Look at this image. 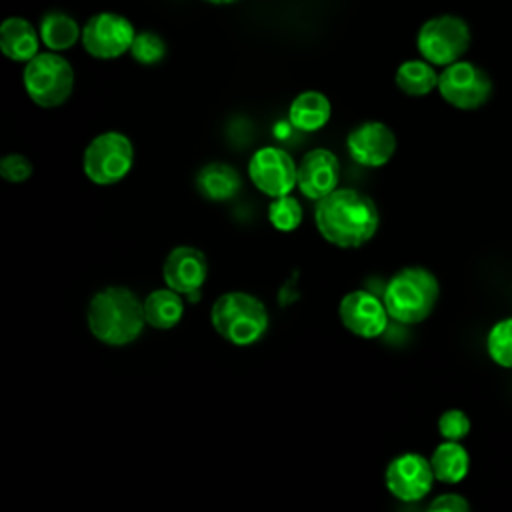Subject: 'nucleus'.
<instances>
[{"instance_id": "nucleus-2", "label": "nucleus", "mask_w": 512, "mask_h": 512, "mask_svg": "<svg viewBox=\"0 0 512 512\" xmlns=\"http://www.w3.org/2000/svg\"><path fill=\"white\" fill-rule=\"evenodd\" d=\"M144 324V302L126 286H106L90 298L88 328L96 340L108 346L134 342Z\"/></svg>"}, {"instance_id": "nucleus-25", "label": "nucleus", "mask_w": 512, "mask_h": 512, "mask_svg": "<svg viewBox=\"0 0 512 512\" xmlns=\"http://www.w3.org/2000/svg\"><path fill=\"white\" fill-rule=\"evenodd\" d=\"M130 54L136 62H140L144 66H152V64H158L166 56V44H164L162 36H158L152 30L136 32L134 42L130 46Z\"/></svg>"}, {"instance_id": "nucleus-8", "label": "nucleus", "mask_w": 512, "mask_h": 512, "mask_svg": "<svg viewBox=\"0 0 512 512\" xmlns=\"http://www.w3.org/2000/svg\"><path fill=\"white\" fill-rule=\"evenodd\" d=\"M444 102L458 110L482 108L494 90L490 74L474 62L456 60L438 76V88Z\"/></svg>"}, {"instance_id": "nucleus-21", "label": "nucleus", "mask_w": 512, "mask_h": 512, "mask_svg": "<svg viewBox=\"0 0 512 512\" xmlns=\"http://www.w3.org/2000/svg\"><path fill=\"white\" fill-rule=\"evenodd\" d=\"M38 32H40L42 44L52 52L68 50L82 38V30L78 22L70 14L58 12V10H52L42 16Z\"/></svg>"}, {"instance_id": "nucleus-20", "label": "nucleus", "mask_w": 512, "mask_h": 512, "mask_svg": "<svg viewBox=\"0 0 512 512\" xmlns=\"http://www.w3.org/2000/svg\"><path fill=\"white\" fill-rule=\"evenodd\" d=\"M184 314V302L180 292L172 288H158L150 292L144 300V316L146 324L156 330L174 328Z\"/></svg>"}, {"instance_id": "nucleus-12", "label": "nucleus", "mask_w": 512, "mask_h": 512, "mask_svg": "<svg viewBox=\"0 0 512 512\" xmlns=\"http://www.w3.org/2000/svg\"><path fill=\"white\" fill-rule=\"evenodd\" d=\"M340 320L346 330L360 338H378L388 326V310L384 300L368 290L348 292L338 306Z\"/></svg>"}, {"instance_id": "nucleus-13", "label": "nucleus", "mask_w": 512, "mask_h": 512, "mask_svg": "<svg viewBox=\"0 0 512 512\" xmlns=\"http://www.w3.org/2000/svg\"><path fill=\"white\" fill-rule=\"evenodd\" d=\"M346 146L350 156L368 168L384 166L394 150H396V136L394 132L378 120L358 124L346 138Z\"/></svg>"}, {"instance_id": "nucleus-17", "label": "nucleus", "mask_w": 512, "mask_h": 512, "mask_svg": "<svg viewBox=\"0 0 512 512\" xmlns=\"http://www.w3.org/2000/svg\"><path fill=\"white\" fill-rule=\"evenodd\" d=\"M330 114V100L318 90L300 92L288 108V120L300 132H316L324 128L330 120Z\"/></svg>"}, {"instance_id": "nucleus-24", "label": "nucleus", "mask_w": 512, "mask_h": 512, "mask_svg": "<svg viewBox=\"0 0 512 512\" xmlns=\"http://www.w3.org/2000/svg\"><path fill=\"white\" fill-rule=\"evenodd\" d=\"M268 220L270 224L280 230V232H292L300 226L302 222V206L300 202L286 194V196H278L272 200V204L268 206Z\"/></svg>"}, {"instance_id": "nucleus-27", "label": "nucleus", "mask_w": 512, "mask_h": 512, "mask_svg": "<svg viewBox=\"0 0 512 512\" xmlns=\"http://www.w3.org/2000/svg\"><path fill=\"white\" fill-rule=\"evenodd\" d=\"M34 172L32 162L24 154H6L0 160V176L6 182H26Z\"/></svg>"}, {"instance_id": "nucleus-1", "label": "nucleus", "mask_w": 512, "mask_h": 512, "mask_svg": "<svg viewBox=\"0 0 512 512\" xmlns=\"http://www.w3.org/2000/svg\"><path fill=\"white\" fill-rule=\"evenodd\" d=\"M314 222L326 242L338 248H358L376 234L380 214L370 196L350 188H336L318 200Z\"/></svg>"}, {"instance_id": "nucleus-7", "label": "nucleus", "mask_w": 512, "mask_h": 512, "mask_svg": "<svg viewBox=\"0 0 512 512\" xmlns=\"http://www.w3.org/2000/svg\"><path fill=\"white\" fill-rule=\"evenodd\" d=\"M134 164V148L126 134L110 130L90 140L82 156V168L90 182L110 186L128 176Z\"/></svg>"}, {"instance_id": "nucleus-3", "label": "nucleus", "mask_w": 512, "mask_h": 512, "mask_svg": "<svg viewBox=\"0 0 512 512\" xmlns=\"http://www.w3.org/2000/svg\"><path fill=\"white\" fill-rule=\"evenodd\" d=\"M438 296V278L428 268L406 266L388 280L382 300L392 320L400 324H420L436 308Z\"/></svg>"}, {"instance_id": "nucleus-29", "label": "nucleus", "mask_w": 512, "mask_h": 512, "mask_svg": "<svg viewBox=\"0 0 512 512\" xmlns=\"http://www.w3.org/2000/svg\"><path fill=\"white\" fill-rule=\"evenodd\" d=\"M204 2L216 4V6H226V4H234V2H238V0H204Z\"/></svg>"}, {"instance_id": "nucleus-18", "label": "nucleus", "mask_w": 512, "mask_h": 512, "mask_svg": "<svg viewBox=\"0 0 512 512\" xmlns=\"http://www.w3.org/2000/svg\"><path fill=\"white\" fill-rule=\"evenodd\" d=\"M240 186V174L224 162H210L202 166V170L196 174L198 192L214 202H222L236 196Z\"/></svg>"}, {"instance_id": "nucleus-10", "label": "nucleus", "mask_w": 512, "mask_h": 512, "mask_svg": "<svg viewBox=\"0 0 512 512\" xmlns=\"http://www.w3.org/2000/svg\"><path fill=\"white\" fill-rule=\"evenodd\" d=\"M298 164L278 146H264L256 150L248 162V176L252 184L266 196L278 198L292 192L296 186Z\"/></svg>"}, {"instance_id": "nucleus-4", "label": "nucleus", "mask_w": 512, "mask_h": 512, "mask_svg": "<svg viewBox=\"0 0 512 512\" xmlns=\"http://www.w3.org/2000/svg\"><path fill=\"white\" fill-rule=\"evenodd\" d=\"M214 330L236 346L258 342L268 330V310L260 298L248 292H226L218 296L210 310Z\"/></svg>"}, {"instance_id": "nucleus-22", "label": "nucleus", "mask_w": 512, "mask_h": 512, "mask_svg": "<svg viewBox=\"0 0 512 512\" xmlns=\"http://www.w3.org/2000/svg\"><path fill=\"white\" fill-rule=\"evenodd\" d=\"M438 72L434 64L424 58L406 60L396 68L394 82L406 96H426L438 88Z\"/></svg>"}, {"instance_id": "nucleus-23", "label": "nucleus", "mask_w": 512, "mask_h": 512, "mask_svg": "<svg viewBox=\"0 0 512 512\" xmlns=\"http://www.w3.org/2000/svg\"><path fill=\"white\" fill-rule=\"evenodd\" d=\"M486 352L502 368H512V316L492 324L486 334Z\"/></svg>"}, {"instance_id": "nucleus-5", "label": "nucleus", "mask_w": 512, "mask_h": 512, "mask_svg": "<svg viewBox=\"0 0 512 512\" xmlns=\"http://www.w3.org/2000/svg\"><path fill=\"white\" fill-rule=\"evenodd\" d=\"M22 82L30 100L42 108L62 106L74 88V70L58 52H38L26 62Z\"/></svg>"}, {"instance_id": "nucleus-28", "label": "nucleus", "mask_w": 512, "mask_h": 512, "mask_svg": "<svg viewBox=\"0 0 512 512\" xmlns=\"http://www.w3.org/2000/svg\"><path fill=\"white\" fill-rule=\"evenodd\" d=\"M428 510H434V512H468L470 510V502L460 496V494H440L436 496L430 504H428Z\"/></svg>"}, {"instance_id": "nucleus-26", "label": "nucleus", "mask_w": 512, "mask_h": 512, "mask_svg": "<svg viewBox=\"0 0 512 512\" xmlns=\"http://www.w3.org/2000/svg\"><path fill=\"white\" fill-rule=\"evenodd\" d=\"M472 428V422L468 418V414L460 408H450V410H444L438 418V432L444 440H456L460 442L462 438L468 436Z\"/></svg>"}, {"instance_id": "nucleus-6", "label": "nucleus", "mask_w": 512, "mask_h": 512, "mask_svg": "<svg viewBox=\"0 0 512 512\" xmlns=\"http://www.w3.org/2000/svg\"><path fill=\"white\" fill-rule=\"evenodd\" d=\"M472 42L470 26L456 14H438L428 18L418 34L416 48L424 60L434 66H448L468 52Z\"/></svg>"}, {"instance_id": "nucleus-14", "label": "nucleus", "mask_w": 512, "mask_h": 512, "mask_svg": "<svg viewBox=\"0 0 512 512\" xmlns=\"http://www.w3.org/2000/svg\"><path fill=\"white\" fill-rule=\"evenodd\" d=\"M162 278L168 288L192 296L208 278V260L194 246H176L164 260Z\"/></svg>"}, {"instance_id": "nucleus-15", "label": "nucleus", "mask_w": 512, "mask_h": 512, "mask_svg": "<svg viewBox=\"0 0 512 512\" xmlns=\"http://www.w3.org/2000/svg\"><path fill=\"white\" fill-rule=\"evenodd\" d=\"M340 176L338 158L326 148H314L304 154L296 172V186L310 200H320L336 190Z\"/></svg>"}, {"instance_id": "nucleus-11", "label": "nucleus", "mask_w": 512, "mask_h": 512, "mask_svg": "<svg viewBox=\"0 0 512 512\" xmlns=\"http://www.w3.org/2000/svg\"><path fill=\"white\" fill-rule=\"evenodd\" d=\"M436 476L432 472L430 458L416 452H406L390 460L384 472V484L388 492L402 502H416L428 496Z\"/></svg>"}, {"instance_id": "nucleus-9", "label": "nucleus", "mask_w": 512, "mask_h": 512, "mask_svg": "<svg viewBox=\"0 0 512 512\" xmlns=\"http://www.w3.org/2000/svg\"><path fill=\"white\" fill-rule=\"evenodd\" d=\"M136 30L132 22L116 12H98L82 26V46L98 60H114L130 52Z\"/></svg>"}, {"instance_id": "nucleus-16", "label": "nucleus", "mask_w": 512, "mask_h": 512, "mask_svg": "<svg viewBox=\"0 0 512 512\" xmlns=\"http://www.w3.org/2000/svg\"><path fill=\"white\" fill-rule=\"evenodd\" d=\"M40 32L22 16H10L0 24V50L12 62H28L38 54Z\"/></svg>"}, {"instance_id": "nucleus-19", "label": "nucleus", "mask_w": 512, "mask_h": 512, "mask_svg": "<svg viewBox=\"0 0 512 512\" xmlns=\"http://www.w3.org/2000/svg\"><path fill=\"white\" fill-rule=\"evenodd\" d=\"M430 464L436 480L444 484H458L468 476L470 454L460 442L444 440L434 448Z\"/></svg>"}]
</instances>
